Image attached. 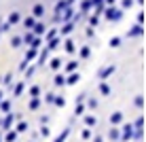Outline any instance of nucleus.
<instances>
[{"instance_id":"obj_1","label":"nucleus","mask_w":146,"mask_h":142,"mask_svg":"<svg viewBox=\"0 0 146 142\" xmlns=\"http://www.w3.org/2000/svg\"><path fill=\"white\" fill-rule=\"evenodd\" d=\"M104 17L108 19V21H121L123 19V9H119V7H106V11H104Z\"/></svg>"},{"instance_id":"obj_2","label":"nucleus","mask_w":146,"mask_h":142,"mask_svg":"<svg viewBox=\"0 0 146 142\" xmlns=\"http://www.w3.org/2000/svg\"><path fill=\"white\" fill-rule=\"evenodd\" d=\"M133 134H135L133 123H125L123 129H121V142H131L133 140Z\"/></svg>"},{"instance_id":"obj_3","label":"nucleus","mask_w":146,"mask_h":142,"mask_svg":"<svg viewBox=\"0 0 146 142\" xmlns=\"http://www.w3.org/2000/svg\"><path fill=\"white\" fill-rule=\"evenodd\" d=\"M17 119H19V117L15 115V113H7V115H4V119H2V129H4V131L13 129V123H15Z\"/></svg>"},{"instance_id":"obj_4","label":"nucleus","mask_w":146,"mask_h":142,"mask_svg":"<svg viewBox=\"0 0 146 142\" xmlns=\"http://www.w3.org/2000/svg\"><path fill=\"white\" fill-rule=\"evenodd\" d=\"M133 127H135V134H133V138H135V140H140V138L144 136V117H138V119H135Z\"/></svg>"},{"instance_id":"obj_5","label":"nucleus","mask_w":146,"mask_h":142,"mask_svg":"<svg viewBox=\"0 0 146 142\" xmlns=\"http://www.w3.org/2000/svg\"><path fill=\"white\" fill-rule=\"evenodd\" d=\"M142 34H144V26H142V23H135V26H131L127 30V36L129 38H140Z\"/></svg>"},{"instance_id":"obj_6","label":"nucleus","mask_w":146,"mask_h":142,"mask_svg":"<svg viewBox=\"0 0 146 142\" xmlns=\"http://www.w3.org/2000/svg\"><path fill=\"white\" fill-rule=\"evenodd\" d=\"M74 17H76V11H74L72 7H68L66 11L62 13V23H68V21H74Z\"/></svg>"},{"instance_id":"obj_7","label":"nucleus","mask_w":146,"mask_h":142,"mask_svg":"<svg viewBox=\"0 0 146 142\" xmlns=\"http://www.w3.org/2000/svg\"><path fill=\"white\" fill-rule=\"evenodd\" d=\"M38 53H40V49L38 47H28V51H26V62H34V59H38Z\"/></svg>"},{"instance_id":"obj_8","label":"nucleus","mask_w":146,"mask_h":142,"mask_svg":"<svg viewBox=\"0 0 146 142\" xmlns=\"http://www.w3.org/2000/svg\"><path fill=\"white\" fill-rule=\"evenodd\" d=\"M49 53H51V49H49V47L40 49V53H38V59H36V62H38V66H44V64H47V59H49Z\"/></svg>"},{"instance_id":"obj_9","label":"nucleus","mask_w":146,"mask_h":142,"mask_svg":"<svg viewBox=\"0 0 146 142\" xmlns=\"http://www.w3.org/2000/svg\"><path fill=\"white\" fill-rule=\"evenodd\" d=\"M21 21H23V26H26V30H34V26L38 23V19L34 17V15H28V17H23Z\"/></svg>"},{"instance_id":"obj_10","label":"nucleus","mask_w":146,"mask_h":142,"mask_svg":"<svg viewBox=\"0 0 146 142\" xmlns=\"http://www.w3.org/2000/svg\"><path fill=\"white\" fill-rule=\"evenodd\" d=\"M114 70H117L114 66H106V68H102V70L98 72V77L102 79V81H106V79L110 77V74H114Z\"/></svg>"},{"instance_id":"obj_11","label":"nucleus","mask_w":146,"mask_h":142,"mask_svg":"<svg viewBox=\"0 0 146 142\" xmlns=\"http://www.w3.org/2000/svg\"><path fill=\"white\" fill-rule=\"evenodd\" d=\"M21 19H23V17H21V13H19V11H13V13L7 17V23H9V26H15V23H19Z\"/></svg>"},{"instance_id":"obj_12","label":"nucleus","mask_w":146,"mask_h":142,"mask_svg":"<svg viewBox=\"0 0 146 142\" xmlns=\"http://www.w3.org/2000/svg\"><path fill=\"white\" fill-rule=\"evenodd\" d=\"M32 15H34L36 19H42V17H44V4H34Z\"/></svg>"},{"instance_id":"obj_13","label":"nucleus","mask_w":146,"mask_h":142,"mask_svg":"<svg viewBox=\"0 0 146 142\" xmlns=\"http://www.w3.org/2000/svg\"><path fill=\"white\" fill-rule=\"evenodd\" d=\"M57 36H59V28H49L47 32H44V40H47V43L53 40V38H57Z\"/></svg>"},{"instance_id":"obj_14","label":"nucleus","mask_w":146,"mask_h":142,"mask_svg":"<svg viewBox=\"0 0 146 142\" xmlns=\"http://www.w3.org/2000/svg\"><path fill=\"white\" fill-rule=\"evenodd\" d=\"M23 89H26V81H21V83H15V85H13V95H15V98H19V95L23 93Z\"/></svg>"},{"instance_id":"obj_15","label":"nucleus","mask_w":146,"mask_h":142,"mask_svg":"<svg viewBox=\"0 0 146 142\" xmlns=\"http://www.w3.org/2000/svg\"><path fill=\"white\" fill-rule=\"evenodd\" d=\"M108 138L112 140V142L121 140V129H119V127H114V125H112V127H110V131H108Z\"/></svg>"},{"instance_id":"obj_16","label":"nucleus","mask_w":146,"mask_h":142,"mask_svg":"<svg viewBox=\"0 0 146 142\" xmlns=\"http://www.w3.org/2000/svg\"><path fill=\"white\" fill-rule=\"evenodd\" d=\"M89 55H91V47H89V45H83V47L78 49V57L80 59H87Z\"/></svg>"},{"instance_id":"obj_17","label":"nucleus","mask_w":146,"mask_h":142,"mask_svg":"<svg viewBox=\"0 0 146 142\" xmlns=\"http://www.w3.org/2000/svg\"><path fill=\"white\" fill-rule=\"evenodd\" d=\"M78 81H80V74L78 72H70L66 77V85H76Z\"/></svg>"},{"instance_id":"obj_18","label":"nucleus","mask_w":146,"mask_h":142,"mask_svg":"<svg viewBox=\"0 0 146 142\" xmlns=\"http://www.w3.org/2000/svg\"><path fill=\"white\" fill-rule=\"evenodd\" d=\"M34 40H36V34H34L32 30H28V32L23 34V45H28V47H30V45H32Z\"/></svg>"},{"instance_id":"obj_19","label":"nucleus","mask_w":146,"mask_h":142,"mask_svg":"<svg viewBox=\"0 0 146 142\" xmlns=\"http://www.w3.org/2000/svg\"><path fill=\"white\" fill-rule=\"evenodd\" d=\"M34 34H36V36H44V32H47V26H44L42 21H38L36 26H34V30H32Z\"/></svg>"},{"instance_id":"obj_20","label":"nucleus","mask_w":146,"mask_h":142,"mask_svg":"<svg viewBox=\"0 0 146 142\" xmlns=\"http://www.w3.org/2000/svg\"><path fill=\"white\" fill-rule=\"evenodd\" d=\"M74 23H76V21H68V23H62V30H59V34H66V36H68V34L74 30Z\"/></svg>"},{"instance_id":"obj_21","label":"nucleus","mask_w":146,"mask_h":142,"mask_svg":"<svg viewBox=\"0 0 146 142\" xmlns=\"http://www.w3.org/2000/svg\"><path fill=\"white\" fill-rule=\"evenodd\" d=\"M40 104H42V100H40V98H30L28 108H30V110H38V108H40Z\"/></svg>"},{"instance_id":"obj_22","label":"nucleus","mask_w":146,"mask_h":142,"mask_svg":"<svg viewBox=\"0 0 146 142\" xmlns=\"http://www.w3.org/2000/svg\"><path fill=\"white\" fill-rule=\"evenodd\" d=\"M53 85L55 87H64V85H66V74H55V79H53Z\"/></svg>"},{"instance_id":"obj_23","label":"nucleus","mask_w":146,"mask_h":142,"mask_svg":"<svg viewBox=\"0 0 146 142\" xmlns=\"http://www.w3.org/2000/svg\"><path fill=\"white\" fill-rule=\"evenodd\" d=\"M93 9V4H91V0H80V13H85L87 15L89 11Z\"/></svg>"},{"instance_id":"obj_24","label":"nucleus","mask_w":146,"mask_h":142,"mask_svg":"<svg viewBox=\"0 0 146 142\" xmlns=\"http://www.w3.org/2000/svg\"><path fill=\"white\" fill-rule=\"evenodd\" d=\"M17 134H19L17 129H9L7 134H4V142H15L17 140Z\"/></svg>"},{"instance_id":"obj_25","label":"nucleus","mask_w":146,"mask_h":142,"mask_svg":"<svg viewBox=\"0 0 146 142\" xmlns=\"http://www.w3.org/2000/svg\"><path fill=\"white\" fill-rule=\"evenodd\" d=\"M85 108H87V104H85V102H76V106H74V117H83Z\"/></svg>"},{"instance_id":"obj_26","label":"nucleus","mask_w":146,"mask_h":142,"mask_svg":"<svg viewBox=\"0 0 146 142\" xmlns=\"http://www.w3.org/2000/svg\"><path fill=\"white\" fill-rule=\"evenodd\" d=\"M76 70H78V62L76 59H70V62L66 64V72L70 74V72H76Z\"/></svg>"},{"instance_id":"obj_27","label":"nucleus","mask_w":146,"mask_h":142,"mask_svg":"<svg viewBox=\"0 0 146 142\" xmlns=\"http://www.w3.org/2000/svg\"><path fill=\"white\" fill-rule=\"evenodd\" d=\"M123 121V113H112L110 115V125H119Z\"/></svg>"},{"instance_id":"obj_28","label":"nucleus","mask_w":146,"mask_h":142,"mask_svg":"<svg viewBox=\"0 0 146 142\" xmlns=\"http://www.w3.org/2000/svg\"><path fill=\"white\" fill-rule=\"evenodd\" d=\"M23 45V36H11V47L13 49H19Z\"/></svg>"},{"instance_id":"obj_29","label":"nucleus","mask_w":146,"mask_h":142,"mask_svg":"<svg viewBox=\"0 0 146 142\" xmlns=\"http://www.w3.org/2000/svg\"><path fill=\"white\" fill-rule=\"evenodd\" d=\"M64 51H66V53H74V51H76V47H74L72 38H68L66 43H64Z\"/></svg>"},{"instance_id":"obj_30","label":"nucleus","mask_w":146,"mask_h":142,"mask_svg":"<svg viewBox=\"0 0 146 142\" xmlns=\"http://www.w3.org/2000/svg\"><path fill=\"white\" fill-rule=\"evenodd\" d=\"M85 125H87V127H95V125H98V119H95L93 115H87L85 117Z\"/></svg>"},{"instance_id":"obj_31","label":"nucleus","mask_w":146,"mask_h":142,"mask_svg":"<svg viewBox=\"0 0 146 142\" xmlns=\"http://www.w3.org/2000/svg\"><path fill=\"white\" fill-rule=\"evenodd\" d=\"M49 66H51V70H55V72H57V70L62 68V59H59V57H53L51 62H49Z\"/></svg>"},{"instance_id":"obj_32","label":"nucleus","mask_w":146,"mask_h":142,"mask_svg":"<svg viewBox=\"0 0 146 142\" xmlns=\"http://www.w3.org/2000/svg\"><path fill=\"white\" fill-rule=\"evenodd\" d=\"M0 110H2L4 115L11 113V100H2V102H0Z\"/></svg>"},{"instance_id":"obj_33","label":"nucleus","mask_w":146,"mask_h":142,"mask_svg":"<svg viewBox=\"0 0 146 142\" xmlns=\"http://www.w3.org/2000/svg\"><path fill=\"white\" fill-rule=\"evenodd\" d=\"M2 85H7V87H11V85H15L13 83V72H7L2 77Z\"/></svg>"},{"instance_id":"obj_34","label":"nucleus","mask_w":146,"mask_h":142,"mask_svg":"<svg viewBox=\"0 0 146 142\" xmlns=\"http://www.w3.org/2000/svg\"><path fill=\"white\" fill-rule=\"evenodd\" d=\"M59 45H62V38H59V36H57V38H53V40H49V43H47V47H49V49H51V51H53V49H57V47H59Z\"/></svg>"},{"instance_id":"obj_35","label":"nucleus","mask_w":146,"mask_h":142,"mask_svg":"<svg viewBox=\"0 0 146 142\" xmlns=\"http://www.w3.org/2000/svg\"><path fill=\"white\" fill-rule=\"evenodd\" d=\"M68 134H70V127H66V129H64L62 131V134H59L57 136V138H55L53 142H66V138H68Z\"/></svg>"},{"instance_id":"obj_36","label":"nucleus","mask_w":146,"mask_h":142,"mask_svg":"<svg viewBox=\"0 0 146 142\" xmlns=\"http://www.w3.org/2000/svg\"><path fill=\"white\" fill-rule=\"evenodd\" d=\"M80 138H83V140H89V138H93V131H91V127H85L83 131H80Z\"/></svg>"},{"instance_id":"obj_37","label":"nucleus","mask_w":146,"mask_h":142,"mask_svg":"<svg viewBox=\"0 0 146 142\" xmlns=\"http://www.w3.org/2000/svg\"><path fill=\"white\" fill-rule=\"evenodd\" d=\"M30 98H40V87L38 85H32V87H30Z\"/></svg>"},{"instance_id":"obj_38","label":"nucleus","mask_w":146,"mask_h":142,"mask_svg":"<svg viewBox=\"0 0 146 142\" xmlns=\"http://www.w3.org/2000/svg\"><path fill=\"white\" fill-rule=\"evenodd\" d=\"M100 93L102 95H110V85L108 83H100Z\"/></svg>"},{"instance_id":"obj_39","label":"nucleus","mask_w":146,"mask_h":142,"mask_svg":"<svg viewBox=\"0 0 146 142\" xmlns=\"http://www.w3.org/2000/svg\"><path fill=\"white\" fill-rule=\"evenodd\" d=\"M89 26H91V28L100 26V15H91V17H89Z\"/></svg>"},{"instance_id":"obj_40","label":"nucleus","mask_w":146,"mask_h":142,"mask_svg":"<svg viewBox=\"0 0 146 142\" xmlns=\"http://www.w3.org/2000/svg\"><path fill=\"white\" fill-rule=\"evenodd\" d=\"M44 104H55V93H53V91L44 93Z\"/></svg>"},{"instance_id":"obj_41","label":"nucleus","mask_w":146,"mask_h":142,"mask_svg":"<svg viewBox=\"0 0 146 142\" xmlns=\"http://www.w3.org/2000/svg\"><path fill=\"white\" fill-rule=\"evenodd\" d=\"M55 106L64 108V106H66V98H64V95H55Z\"/></svg>"},{"instance_id":"obj_42","label":"nucleus","mask_w":146,"mask_h":142,"mask_svg":"<svg viewBox=\"0 0 146 142\" xmlns=\"http://www.w3.org/2000/svg\"><path fill=\"white\" fill-rule=\"evenodd\" d=\"M38 136H42V138H49V136H51V129H49L47 125H42V127H40V131H38Z\"/></svg>"},{"instance_id":"obj_43","label":"nucleus","mask_w":146,"mask_h":142,"mask_svg":"<svg viewBox=\"0 0 146 142\" xmlns=\"http://www.w3.org/2000/svg\"><path fill=\"white\" fill-rule=\"evenodd\" d=\"M15 129H17L19 134H23V131H28V123H26V121H19V123H17V127H15Z\"/></svg>"},{"instance_id":"obj_44","label":"nucleus","mask_w":146,"mask_h":142,"mask_svg":"<svg viewBox=\"0 0 146 142\" xmlns=\"http://www.w3.org/2000/svg\"><path fill=\"white\" fill-rule=\"evenodd\" d=\"M135 0H121V9H131Z\"/></svg>"},{"instance_id":"obj_45","label":"nucleus","mask_w":146,"mask_h":142,"mask_svg":"<svg viewBox=\"0 0 146 142\" xmlns=\"http://www.w3.org/2000/svg\"><path fill=\"white\" fill-rule=\"evenodd\" d=\"M87 108H91V110L98 108V100H95V98H89V100H87Z\"/></svg>"},{"instance_id":"obj_46","label":"nucleus","mask_w":146,"mask_h":142,"mask_svg":"<svg viewBox=\"0 0 146 142\" xmlns=\"http://www.w3.org/2000/svg\"><path fill=\"white\" fill-rule=\"evenodd\" d=\"M34 72H36V66H28V70H26L23 74H26V79H30V77H32Z\"/></svg>"},{"instance_id":"obj_47","label":"nucleus","mask_w":146,"mask_h":142,"mask_svg":"<svg viewBox=\"0 0 146 142\" xmlns=\"http://www.w3.org/2000/svg\"><path fill=\"white\" fill-rule=\"evenodd\" d=\"M133 104H135V106H138V108H142V106H144V98H142V95H135V100H133Z\"/></svg>"},{"instance_id":"obj_48","label":"nucleus","mask_w":146,"mask_h":142,"mask_svg":"<svg viewBox=\"0 0 146 142\" xmlns=\"http://www.w3.org/2000/svg\"><path fill=\"white\" fill-rule=\"evenodd\" d=\"M85 34H87V38H93V36H95V28H91V26H89L87 30H85Z\"/></svg>"},{"instance_id":"obj_49","label":"nucleus","mask_w":146,"mask_h":142,"mask_svg":"<svg viewBox=\"0 0 146 142\" xmlns=\"http://www.w3.org/2000/svg\"><path fill=\"white\" fill-rule=\"evenodd\" d=\"M119 45H121V38H119V36L110 38V47H119Z\"/></svg>"},{"instance_id":"obj_50","label":"nucleus","mask_w":146,"mask_h":142,"mask_svg":"<svg viewBox=\"0 0 146 142\" xmlns=\"http://www.w3.org/2000/svg\"><path fill=\"white\" fill-rule=\"evenodd\" d=\"M28 64H30V62H26V59H23V62L19 64V70H21V72H26V70H28Z\"/></svg>"},{"instance_id":"obj_51","label":"nucleus","mask_w":146,"mask_h":142,"mask_svg":"<svg viewBox=\"0 0 146 142\" xmlns=\"http://www.w3.org/2000/svg\"><path fill=\"white\" fill-rule=\"evenodd\" d=\"M85 100H87V93H78L76 95V102H85Z\"/></svg>"},{"instance_id":"obj_52","label":"nucleus","mask_w":146,"mask_h":142,"mask_svg":"<svg viewBox=\"0 0 146 142\" xmlns=\"http://www.w3.org/2000/svg\"><path fill=\"white\" fill-rule=\"evenodd\" d=\"M47 123H49V117H47V115L40 117V125H47Z\"/></svg>"},{"instance_id":"obj_53","label":"nucleus","mask_w":146,"mask_h":142,"mask_svg":"<svg viewBox=\"0 0 146 142\" xmlns=\"http://www.w3.org/2000/svg\"><path fill=\"white\" fill-rule=\"evenodd\" d=\"M9 30H11V26H9V23L4 21V23H2V32H9Z\"/></svg>"},{"instance_id":"obj_54","label":"nucleus","mask_w":146,"mask_h":142,"mask_svg":"<svg viewBox=\"0 0 146 142\" xmlns=\"http://www.w3.org/2000/svg\"><path fill=\"white\" fill-rule=\"evenodd\" d=\"M117 4V0H106V7H114Z\"/></svg>"},{"instance_id":"obj_55","label":"nucleus","mask_w":146,"mask_h":142,"mask_svg":"<svg viewBox=\"0 0 146 142\" xmlns=\"http://www.w3.org/2000/svg\"><path fill=\"white\" fill-rule=\"evenodd\" d=\"M93 142H104V138L102 136H93Z\"/></svg>"},{"instance_id":"obj_56","label":"nucleus","mask_w":146,"mask_h":142,"mask_svg":"<svg viewBox=\"0 0 146 142\" xmlns=\"http://www.w3.org/2000/svg\"><path fill=\"white\" fill-rule=\"evenodd\" d=\"M0 102H2V89H0Z\"/></svg>"},{"instance_id":"obj_57","label":"nucleus","mask_w":146,"mask_h":142,"mask_svg":"<svg viewBox=\"0 0 146 142\" xmlns=\"http://www.w3.org/2000/svg\"><path fill=\"white\" fill-rule=\"evenodd\" d=\"M0 34H2V21H0Z\"/></svg>"},{"instance_id":"obj_58","label":"nucleus","mask_w":146,"mask_h":142,"mask_svg":"<svg viewBox=\"0 0 146 142\" xmlns=\"http://www.w3.org/2000/svg\"><path fill=\"white\" fill-rule=\"evenodd\" d=\"M68 2H70V4H74V2H76V0H68Z\"/></svg>"},{"instance_id":"obj_59","label":"nucleus","mask_w":146,"mask_h":142,"mask_svg":"<svg viewBox=\"0 0 146 142\" xmlns=\"http://www.w3.org/2000/svg\"><path fill=\"white\" fill-rule=\"evenodd\" d=\"M2 140H4V138H2V136H0V142H2Z\"/></svg>"},{"instance_id":"obj_60","label":"nucleus","mask_w":146,"mask_h":142,"mask_svg":"<svg viewBox=\"0 0 146 142\" xmlns=\"http://www.w3.org/2000/svg\"><path fill=\"white\" fill-rule=\"evenodd\" d=\"M55 2H57V0H55Z\"/></svg>"}]
</instances>
